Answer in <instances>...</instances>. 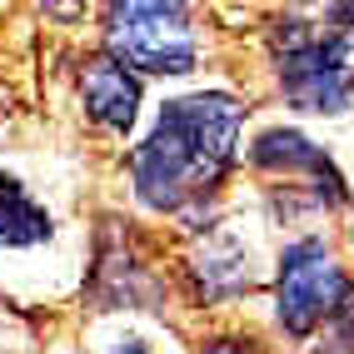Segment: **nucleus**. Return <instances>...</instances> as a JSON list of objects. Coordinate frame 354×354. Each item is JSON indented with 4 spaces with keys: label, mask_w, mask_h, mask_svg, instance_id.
I'll return each mask as SVG.
<instances>
[{
    "label": "nucleus",
    "mask_w": 354,
    "mask_h": 354,
    "mask_svg": "<svg viewBox=\"0 0 354 354\" xmlns=\"http://www.w3.org/2000/svg\"><path fill=\"white\" fill-rule=\"evenodd\" d=\"M245 110L230 95H185L160 110L155 130L130 155V180L140 205L150 209H180L209 195L225 180L234 160Z\"/></svg>",
    "instance_id": "nucleus-1"
},
{
    "label": "nucleus",
    "mask_w": 354,
    "mask_h": 354,
    "mask_svg": "<svg viewBox=\"0 0 354 354\" xmlns=\"http://www.w3.org/2000/svg\"><path fill=\"white\" fill-rule=\"evenodd\" d=\"M279 85L299 110L339 115L354 100V6L329 10V30L319 35L310 20H279L274 26Z\"/></svg>",
    "instance_id": "nucleus-2"
},
{
    "label": "nucleus",
    "mask_w": 354,
    "mask_h": 354,
    "mask_svg": "<svg viewBox=\"0 0 354 354\" xmlns=\"http://www.w3.org/2000/svg\"><path fill=\"white\" fill-rule=\"evenodd\" d=\"M105 45L125 70H145V75H185L195 70V26L185 6H110Z\"/></svg>",
    "instance_id": "nucleus-3"
},
{
    "label": "nucleus",
    "mask_w": 354,
    "mask_h": 354,
    "mask_svg": "<svg viewBox=\"0 0 354 354\" xmlns=\"http://www.w3.org/2000/svg\"><path fill=\"white\" fill-rule=\"evenodd\" d=\"M349 299V279L344 270L329 259L319 240H295L279 259L274 274V304H279V324L290 335H310L319 319H335L339 304Z\"/></svg>",
    "instance_id": "nucleus-4"
},
{
    "label": "nucleus",
    "mask_w": 354,
    "mask_h": 354,
    "mask_svg": "<svg viewBox=\"0 0 354 354\" xmlns=\"http://www.w3.org/2000/svg\"><path fill=\"white\" fill-rule=\"evenodd\" d=\"M250 160L259 165V170H279V175H315L319 180V200L324 205H339L344 200V180L335 175V165L324 160V150L319 145H310L299 130H265L254 140V150H250Z\"/></svg>",
    "instance_id": "nucleus-5"
},
{
    "label": "nucleus",
    "mask_w": 354,
    "mask_h": 354,
    "mask_svg": "<svg viewBox=\"0 0 354 354\" xmlns=\"http://www.w3.org/2000/svg\"><path fill=\"white\" fill-rule=\"evenodd\" d=\"M80 95L85 110L110 130H130L135 125V105H140V80L115 60V55H95L80 70Z\"/></svg>",
    "instance_id": "nucleus-6"
},
{
    "label": "nucleus",
    "mask_w": 354,
    "mask_h": 354,
    "mask_svg": "<svg viewBox=\"0 0 354 354\" xmlns=\"http://www.w3.org/2000/svg\"><path fill=\"white\" fill-rule=\"evenodd\" d=\"M40 240H50V215L26 195V185L0 175V245L30 250Z\"/></svg>",
    "instance_id": "nucleus-7"
},
{
    "label": "nucleus",
    "mask_w": 354,
    "mask_h": 354,
    "mask_svg": "<svg viewBox=\"0 0 354 354\" xmlns=\"http://www.w3.org/2000/svg\"><path fill=\"white\" fill-rule=\"evenodd\" d=\"M245 245L230 240V234H215V240H205V254L195 259V274L205 295H234L250 285V265H245Z\"/></svg>",
    "instance_id": "nucleus-8"
},
{
    "label": "nucleus",
    "mask_w": 354,
    "mask_h": 354,
    "mask_svg": "<svg viewBox=\"0 0 354 354\" xmlns=\"http://www.w3.org/2000/svg\"><path fill=\"white\" fill-rule=\"evenodd\" d=\"M335 335H339L344 349H354V290H349V299L339 304V315H335Z\"/></svg>",
    "instance_id": "nucleus-9"
},
{
    "label": "nucleus",
    "mask_w": 354,
    "mask_h": 354,
    "mask_svg": "<svg viewBox=\"0 0 354 354\" xmlns=\"http://www.w3.org/2000/svg\"><path fill=\"white\" fill-rule=\"evenodd\" d=\"M200 354H250V349H245L240 339H215V344H205Z\"/></svg>",
    "instance_id": "nucleus-10"
},
{
    "label": "nucleus",
    "mask_w": 354,
    "mask_h": 354,
    "mask_svg": "<svg viewBox=\"0 0 354 354\" xmlns=\"http://www.w3.org/2000/svg\"><path fill=\"white\" fill-rule=\"evenodd\" d=\"M115 354H150V349H145V344H135V339H130V344H120V349H115Z\"/></svg>",
    "instance_id": "nucleus-11"
}]
</instances>
